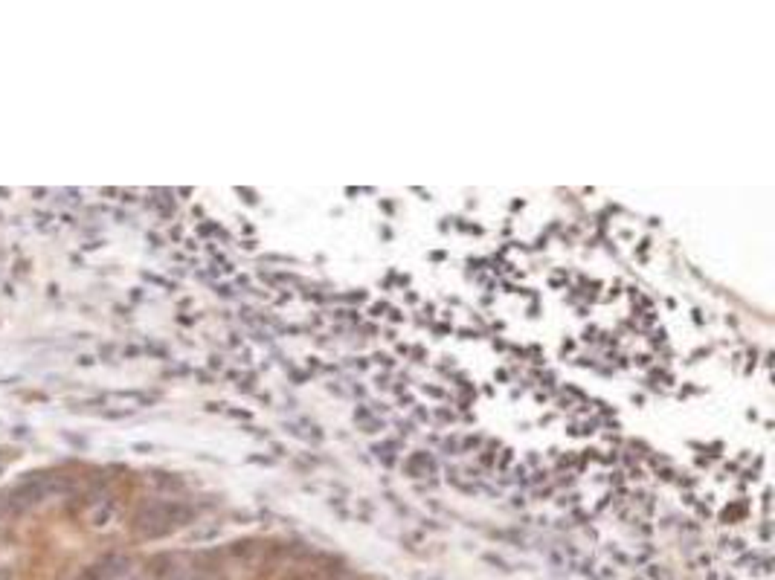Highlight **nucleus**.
I'll return each mask as SVG.
<instances>
[{
	"label": "nucleus",
	"instance_id": "obj_2",
	"mask_svg": "<svg viewBox=\"0 0 775 580\" xmlns=\"http://www.w3.org/2000/svg\"><path fill=\"white\" fill-rule=\"evenodd\" d=\"M238 195H244L247 203H259V195H256L253 189H238Z\"/></svg>",
	"mask_w": 775,
	"mask_h": 580
},
{
	"label": "nucleus",
	"instance_id": "obj_4",
	"mask_svg": "<svg viewBox=\"0 0 775 580\" xmlns=\"http://www.w3.org/2000/svg\"><path fill=\"white\" fill-rule=\"evenodd\" d=\"M424 392H427V394H433V398H442V394H445V392H442V389H436V386H424Z\"/></svg>",
	"mask_w": 775,
	"mask_h": 580
},
{
	"label": "nucleus",
	"instance_id": "obj_3",
	"mask_svg": "<svg viewBox=\"0 0 775 580\" xmlns=\"http://www.w3.org/2000/svg\"><path fill=\"white\" fill-rule=\"evenodd\" d=\"M479 444H482V438H479V436H471V438H464L462 450H471V447H479Z\"/></svg>",
	"mask_w": 775,
	"mask_h": 580
},
{
	"label": "nucleus",
	"instance_id": "obj_5",
	"mask_svg": "<svg viewBox=\"0 0 775 580\" xmlns=\"http://www.w3.org/2000/svg\"><path fill=\"white\" fill-rule=\"evenodd\" d=\"M659 476H662V479H665V482H668V479H674V470H671V467H665V470H662V473H659Z\"/></svg>",
	"mask_w": 775,
	"mask_h": 580
},
{
	"label": "nucleus",
	"instance_id": "obj_1",
	"mask_svg": "<svg viewBox=\"0 0 775 580\" xmlns=\"http://www.w3.org/2000/svg\"><path fill=\"white\" fill-rule=\"evenodd\" d=\"M404 467H407V473H410L413 479H418V476H427V473L436 470V462H433L430 453H413Z\"/></svg>",
	"mask_w": 775,
	"mask_h": 580
}]
</instances>
